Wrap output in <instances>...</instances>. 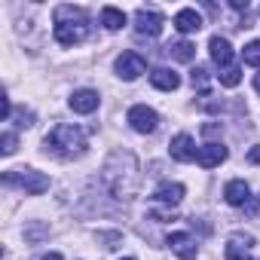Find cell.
I'll use <instances>...</instances> for the list:
<instances>
[{"instance_id": "obj_17", "label": "cell", "mask_w": 260, "mask_h": 260, "mask_svg": "<svg viewBox=\"0 0 260 260\" xmlns=\"http://www.w3.org/2000/svg\"><path fill=\"white\" fill-rule=\"evenodd\" d=\"M175 28H178L181 34H196V31L202 28V16H199L196 10H181V13L175 16Z\"/></svg>"}, {"instance_id": "obj_28", "label": "cell", "mask_w": 260, "mask_h": 260, "mask_svg": "<svg viewBox=\"0 0 260 260\" xmlns=\"http://www.w3.org/2000/svg\"><path fill=\"white\" fill-rule=\"evenodd\" d=\"M254 89H257V95H260V74H254Z\"/></svg>"}, {"instance_id": "obj_27", "label": "cell", "mask_w": 260, "mask_h": 260, "mask_svg": "<svg viewBox=\"0 0 260 260\" xmlns=\"http://www.w3.org/2000/svg\"><path fill=\"white\" fill-rule=\"evenodd\" d=\"M43 260H64V257H61V254H55V251H52V254H46V257H43Z\"/></svg>"}, {"instance_id": "obj_7", "label": "cell", "mask_w": 260, "mask_h": 260, "mask_svg": "<svg viewBox=\"0 0 260 260\" xmlns=\"http://www.w3.org/2000/svg\"><path fill=\"white\" fill-rule=\"evenodd\" d=\"M113 68H116V77H122V80H138L147 71V61L138 52H122Z\"/></svg>"}, {"instance_id": "obj_10", "label": "cell", "mask_w": 260, "mask_h": 260, "mask_svg": "<svg viewBox=\"0 0 260 260\" xmlns=\"http://www.w3.org/2000/svg\"><path fill=\"white\" fill-rule=\"evenodd\" d=\"M223 159H226V147H223L220 141L202 144V147H199V153H196V162H199L202 169H214V166H220Z\"/></svg>"}, {"instance_id": "obj_13", "label": "cell", "mask_w": 260, "mask_h": 260, "mask_svg": "<svg viewBox=\"0 0 260 260\" xmlns=\"http://www.w3.org/2000/svg\"><path fill=\"white\" fill-rule=\"evenodd\" d=\"M98 101H101V98H98L95 89H77L68 104H71L74 113H92V110H98Z\"/></svg>"}, {"instance_id": "obj_21", "label": "cell", "mask_w": 260, "mask_h": 260, "mask_svg": "<svg viewBox=\"0 0 260 260\" xmlns=\"http://www.w3.org/2000/svg\"><path fill=\"white\" fill-rule=\"evenodd\" d=\"M242 58H245V64L260 68V40H251V43L242 49Z\"/></svg>"}, {"instance_id": "obj_16", "label": "cell", "mask_w": 260, "mask_h": 260, "mask_svg": "<svg viewBox=\"0 0 260 260\" xmlns=\"http://www.w3.org/2000/svg\"><path fill=\"white\" fill-rule=\"evenodd\" d=\"M150 83H153L156 89H162V92H175V89L181 86V77H178L172 68H156V71L150 74Z\"/></svg>"}, {"instance_id": "obj_29", "label": "cell", "mask_w": 260, "mask_h": 260, "mask_svg": "<svg viewBox=\"0 0 260 260\" xmlns=\"http://www.w3.org/2000/svg\"><path fill=\"white\" fill-rule=\"evenodd\" d=\"M122 260H135V257H122Z\"/></svg>"}, {"instance_id": "obj_23", "label": "cell", "mask_w": 260, "mask_h": 260, "mask_svg": "<svg viewBox=\"0 0 260 260\" xmlns=\"http://www.w3.org/2000/svg\"><path fill=\"white\" fill-rule=\"evenodd\" d=\"M16 132H4V156H13L16 153Z\"/></svg>"}, {"instance_id": "obj_20", "label": "cell", "mask_w": 260, "mask_h": 260, "mask_svg": "<svg viewBox=\"0 0 260 260\" xmlns=\"http://www.w3.org/2000/svg\"><path fill=\"white\" fill-rule=\"evenodd\" d=\"M217 80H220V86H226V89H236L239 83H242V71L233 64V68H223L220 74H217Z\"/></svg>"}, {"instance_id": "obj_12", "label": "cell", "mask_w": 260, "mask_h": 260, "mask_svg": "<svg viewBox=\"0 0 260 260\" xmlns=\"http://www.w3.org/2000/svg\"><path fill=\"white\" fill-rule=\"evenodd\" d=\"M208 52H211V61L223 71V68H233V46H230V40H223V37H211L208 40Z\"/></svg>"}, {"instance_id": "obj_1", "label": "cell", "mask_w": 260, "mask_h": 260, "mask_svg": "<svg viewBox=\"0 0 260 260\" xmlns=\"http://www.w3.org/2000/svg\"><path fill=\"white\" fill-rule=\"evenodd\" d=\"M101 181L110 190V196H116V199H132L135 190H138V159L128 153V150H116L107 159Z\"/></svg>"}, {"instance_id": "obj_4", "label": "cell", "mask_w": 260, "mask_h": 260, "mask_svg": "<svg viewBox=\"0 0 260 260\" xmlns=\"http://www.w3.org/2000/svg\"><path fill=\"white\" fill-rule=\"evenodd\" d=\"M4 184L22 187V190L31 193V196H40V193L49 190V178H46L43 172H34V169H10V172L4 175Z\"/></svg>"}, {"instance_id": "obj_24", "label": "cell", "mask_w": 260, "mask_h": 260, "mask_svg": "<svg viewBox=\"0 0 260 260\" xmlns=\"http://www.w3.org/2000/svg\"><path fill=\"white\" fill-rule=\"evenodd\" d=\"M245 214H248V217H260V196L245 205Z\"/></svg>"}, {"instance_id": "obj_14", "label": "cell", "mask_w": 260, "mask_h": 260, "mask_svg": "<svg viewBox=\"0 0 260 260\" xmlns=\"http://www.w3.org/2000/svg\"><path fill=\"white\" fill-rule=\"evenodd\" d=\"M251 245H254V236H230L226 242V260H251Z\"/></svg>"}, {"instance_id": "obj_22", "label": "cell", "mask_w": 260, "mask_h": 260, "mask_svg": "<svg viewBox=\"0 0 260 260\" xmlns=\"http://www.w3.org/2000/svg\"><path fill=\"white\" fill-rule=\"evenodd\" d=\"M190 83H193V89L205 92V89H208V71H205V68H193V74H190Z\"/></svg>"}, {"instance_id": "obj_19", "label": "cell", "mask_w": 260, "mask_h": 260, "mask_svg": "<svg viewBox=\"0 0 260 260\" xmlns=\"http://www.w3.org/2000/svg\"><path fill=\"white\" fill-rule=\"evenodd\" d=\"M169 52H172V58H178V61H193V58H196V46H193V43H187V40L172 43V46H169Z\"/></svg>"}, {"instance_id": "obj_2", "label": "cell", "mask_w": 260, "mask_h": 260, "mask_svg": "<svg viewBox=\"0 0 260 260\" xmlns=\"http://www.w3.org/2000/svg\"><path fill=\"white\" fill-rule=\"evenodd\" d=\"M43 147L55 159H77V156L86 153V132H83V128H77V125L58 122L52 132L43 138Z\"/></svg>"}, {"instance_id": "obj_25", "label": "cell", "mask_w": 260, "mask_h": 260, "mask_svg": "<svg viewBox=\"0 0 260 260\" xmlns=\"http://www.w3.org/2000/svg\"><path fill=\"white\" fill-rule=\"evenodd\" d=\"M248 162H254V166H260V144L248 150Z\"/></svg>"}, {"instance_id": "obj_6", "label": "cell", "mask_w": 260, "mask_h": 260, "mask_svg": "<svg viewBox=\"0 0 260 260\" xmlns=\"http://www.w3.org/2000/svg\"><path fill=\"white\" fill-rule=\"evenodd\" d=\"M162 25H166V19H162V13H156V10L141 7V10L135 13V31H138L141 37H159V34H162Z\"/></svg>"}, {"instance_id": "obj_11", "label": "cell", "mask_w": 260, "mask_h": 260, "mask_svg": "<svg viewBox=\"0 0 260 260\" xmlns=\"http://www.w3.org/2000/svg\"><path fill=\"white\" fill-rule=\"evenodd\" d=\"M223 199H226L233 208H245V205L251 202V187H248L242 178H236V181H230V184L223 187Z\"/></svg>"}, {"instance_id": "obj_8", "label": "cell", "mask_w": 260, "mask_h": 260, "mask_svg": "<svg viewBox=\"0 0 260 260\" xmlns=\"http://www.w3.org/2000/svg\"><path fill=\"white\" fill-rule=\"evenodd\" d=\"M169 153H172V159H178V162H193L196 159V141L187 135V132H181V135H175L172 141H169Z\"/></svg>"}, {"instance_id": "obj_9", "label": "cell", "mask_w": 260, "mask_h": 260, "mask_svg": "<svg viewBox=\"0 0 260 260\" xmlns=\"http://www.w3.org/2000/svg\"><path fill=\"white\" fill-rule=\"evenodd\" d=\"M166 245H169L172 254H178L181 260H196V254H199V248H196V242H193L190 233H172V236L166 239Z\"/></svg>"}, {"instance_id": "obj_5", "label": "cell", "mask_w": 260, "mask_h": 260, "mask_svg": "<svg viewBox=\"0 0 260 260\" xmlns=\"http://www.w3.org/2000/svg\"><path fill=\"white\" fill-rule=\"evenodd\" d=\"M125 119H128V125H132L135 132H141V135L156 132V125H159V113H156L153 107H147V104H135V107H128Z\"/></svg>"}, {"instance_id": "obj_18", "label": "cell", "mask_w": 260, "mask_h": 260, "mask_svg": "<svg viewBox=\"0 0 260 260\" xmlns=\"http://www.w3.org/2000/svg\"><path fill=\"white\" fill-rule=\"evenodd\" d=\"M101 25H104L107 31H119V28L125 25V13L116 10V7H104V10H101Z\"/></svg>"}, {"instance_id": "obj_3", "label": "cell", "mask_w": 260, "mask_h": 260, "mask_svg": "<svg viewBox=\"0 0 260 260\" xmlns=\"http://www.w3.org/2000/svg\"><path fill=\"white\" fill-rule=\"evenodd\" d=\"M89 37V16L80 7H58L55 10V40L61 46H77Z\"/></svg>"}, {"instance_id": "obj_26", "label": "cell", "mask_w": 260, "mask_h": 260, "mask_svg": "<svg viewBox=\"0 0 260 260\" xmlns=\"http://www.w3.org/2000/svg\"><path fill=\"white\" fill-rule=\"evenodd\" d=\"M230 7H233V10H239V13H242V10H248V0H230Z\"/></svg>"}, {"instance_id": "obj_15", "label": "cell", "mask_w": 260, "mask_h": 260, "mask_svg": "<svg viewBox=\"0 0 260 260\" xmlns=\"http://www.w3.org/2000/svg\"><path fill=\"white\" fill-rule=\"evenodd\" d=\"M181 199H184V184H172V181L159 184L153 193V202H159V205H178Z\"/></svg>"}]
</instances>
